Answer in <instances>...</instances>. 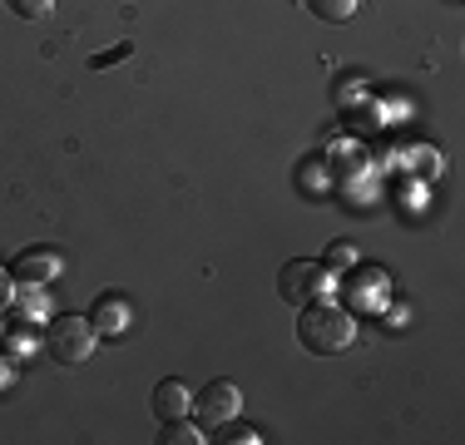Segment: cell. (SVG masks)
<instances>
[{"label": "cell", "mask_w": 465, "mask_h": 445, "mask_svg": "<svg viewBox=\"0 0 465 445\" xmlns=\"http://www.w3.org/2000/svg\"><path fill=\"white\" fill-rule=\"evenodd\" d=\"M188 410H193V391H188L179 376H169V381L153 386V416H159V420L188 416Z\"/></svg>", "instance_id": "7"}, {"label": "cell", "mask_w": 465, "mask_h": 445, "mask_svg": "<svg viewBox=\"0 0 465 445\" xmlns=\"http://www.w3.org/2000/svg\"><path fill=\"white\" fill-rule=\"evenodd\" d=\"M163 445H198V440H208L203 430H198V420L193 416H173V420H163Z\"/></svg>", "instance_id": "10"}, {"label": "cell", "mask_w": 465, "mask_h": 445, "mask_svg": "<svg viewBox=\"0 0 465 445\" xmlns=\"http://www.w3.org/2000/svg\"><path fill=\"white\" fill-rule=\"evenodd\" d=\"M129 54H134V44H129V40H119V44H114V50H104V54H94V60H90V64H94V70H104V64H114V60H129Z\"/></svg>", "instance_id": "14"}, {"label": "cell", "mask_w": 465, "mask_h": 445, "mask_svg": "<svg viewBox=\"0 0 465 445\" xmlns=\"http://www.w3.org/2000/svg\"><path fill=\"white\" fill-rule=\"evenodd\" d=\"M218 436H208V440H223V445H258L262 440V430H252V426H242L238 416L232 420H223V426H213Z\"/></svg>", "instance_id": "11"}, {"label": "cell", "mask_w": 465, "mask_h": 445, "mask_svg": "<svg viewBox=\"0 0 465 445\" xmlns=\"http://www.w3.org/2000/svg\"><path fill=\"white\" fill-rule=\"evenodd\" d=\"M5 347H10V351H30L35 341H30V331H10V337H5Z\"/></svg>", "instance_id": "16"}, {"label": "cell", "mask_w": 465, "mask_h": 445, "mask_svg": "<svg viewBox=\"0 0 465 445\" xmlns=\"http://www.w3.org/2000/svg\"><path fill=\"white\" fill-rule=\"evenodd\" d=\"M94 341H99V331L90 327V317H80V312H70V317H50V321H45V351H50L60 366L90 361V356H94Z\"/></svg>", "instance_id": "2"}, {"label": "cell", "mask_w": 465, "mask_h": 445, "mask_svg": "<svg viewBox=\"0 0 465 445\" xmlns=\"http://www.w3.org/2000/svg\"><path fill=\"white\" fill-rule=\"evenodd\" d=\"M10 381H15V366H10V356L0 351V396L10 391Z\"/></svg>", "instance_id": "15"}, {"label": "cell", "mask_w": 465, "mask_h": 445, "mask_svg": "<svg viewBox=\"0 0 465 445\" xmlns=\"http://www.w3.org/2000/svg\"><path fill=\"white\" fill-rule=\"evenodd\" d=\"M10 10H15L20 20H45L50 10H54V0H5Z\"/></svg>", "instance_id": "12"}, {"label": "cell", "mask_w": 465, "mask_h": 445, "mask_svg": "<svg viewBox=\"0 0 465 445\" xmlns=\"http://www.w3.org/2000/svg\"><path fill=\"white\" fill-rule=\"evenodd\" d=\"M297 341H302V351H312V356H337V351H347L351 341H357V321L347 317L341 307H331V302H307L302 307V317H297Z\"/></svg>", "instance_id": "1"}, {"label": "cell", "mask_w": 465, "mask_h": 445, "mask_svg": "<svg viewBox=\"0 0 465 445\" xmlns=\"http://www.w3.org/2000/svg\"><path fill=\"white\" fill-rule=\"evenodd\" d=\"M238 410H242L238 381H208L203 391H193V410H188V416H193L198 426H223Z\"/></svg>", "instance_id": "4"}, {"label": "cell", "mask_w": 465, "mask_h": 445, "mask_svg": "<svg viewBox=\"0 0 465 445\" xmlns=\"http://www.w3.org/2000/svg\"><path fill=\"white\" fill-rule=\"evenodd\" d=\"M84 317H90V327L99 337H124L129 321H134V302H129L124 292H99V302L84 312Z\"/></svg>", "instance_id": "5"}, {"label": "cell", "mask_w": 465, "mask_h": 445, "mask_svg": "<svg viewBox=\"0 0 465 445\" xmlns=\"http://www.w3.org/2000/svg\"><path fill=\"white\" fill-rule=\"evenodd\" d=\"M60 252L54 248H25L15 262H10V282H30V287H45L60 277Z\"/></svg>", "instance_id": "6"}, {"label": "cell", "mask_w": 465, "mask_h": 445, "mask_svg": "<svg viewBox=\"0 0 465 445\" xmlns=\"http://www.w3.org/2000/svg\"><path fill=\"white\" fill-rule=\"evenodd\" d=\"M322 267H357V248H347V242H331Z\"/></svg>", "instance_id": "13"}, {"label": "cell", "mask_w": 465, "mask_h": 445, "mask_svg": "<svg viewBox=\"0 0 465 445\" xmlns=\"http://www.w3.org/2000/svg\"><path fill=\"white\" fill-rule=\"evenodd\" d=\"M327 277H331V267H322L317 258H292L278 277V297L292 307H307L327 292Z\"/></svg>", "instance_id": "3"}, {"label": "cell", "mask_w": 465, "mask_h": 445, "mask_svg": "<svg viewBox=\"0 0 465 445\" xmlns=\"http://www.w3.org/2000/svg\"><path fill=\"white\" fill-rule=\"evenodd\" d=\"M307 10H312L317 20H327V25H347L351 15H357L361 0H302Z\"/></svg>", "instance_id": "9"}, {"label": "cell", "mask_w": 465, "mask_h": 445, "mask_svg": "<svg viewBox=\"0 0 465 445\" xmlns=\"http://www.w3.org/2000/svg\"><path fill=\"white\" fill-rule=\"evenodd\" d=\"M10 307H15V321H25V327H40V321L50 317L45 287H30V282H20V292L10 297Z\"/></svg>", "instance_id": "8"}]
</instances>
